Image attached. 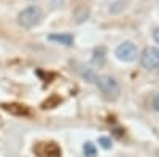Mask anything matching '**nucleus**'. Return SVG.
<instances>
[{
	"instance_id": "nucleus-8",
	"label": "nucleus",
	"mask_w": 159,
	"mask_h": 157,
	"mask_svg": "<svg viewBox=\"0 0 159 157\" xmlns=\"http://www.w3.org/2000/svg\"><path fill=\"white\" fill-rule=\"evenodd\" d=\"M103 62H105V48L103 46L96 48L94 49V54H92V63L103 65Z\"/></svg>"
},
{
	"instance_id": "nucleus-13",
	"label": "nucleus",
	"mask_w": 159,
	"mask_h": 157,
	"mask_svg": "<svg viewBox=\"0 0 159 157\" xmlns=\"http://www.w3.org/2000/svg\"><path fill=\"white\" fill-rule=\"evenodd\" d=\"M153 40L159 45V27H156V29L153 30Z\"/></svg>"
},
{
	"instance_id": "nucleus-11",
	"label": "nucleus",
	"mask_w": 159,
	"mask_h": 157,
	"mask_svg": "<svg viewBox=\"0 0 159 157\" xmlns=\"http://www.w3.org/2000/svg\"><path fill=\"white\" fill-rule=\"evenodd\" d=\"M99 145H100V148H103V149H111L113 141H111L110 137H99Z\"/></svg>"
},
{
	"instance_id": "nucleus-15",
	"label": "nucleus",
	"mask_w": 159,
	"mask_h": 157,
	"mask_svg": "<svg viewBox=\"0 0 159 157\" xmlns=\"http://www.w3.org/2000/svg\"><path fill=\"white\" fill-rule=\"evenodd\" d=\"M30 2H34V0H30Z\"/></svg>"
},
{
	"instance_id": "nucleus-2",
	"label": "nucleus",
	"mask_w": 159,
	"mask_h": 157,
	"mask_svg": "<svg viewBox=\"0 0 159 157\" xmlns=\"http://www.w3.org/2000/svg\"><path fill=\"white\" fill-rule=\"evenodd\" d=\"M43 19V11L37 5H30L27 8H24L18 15V24L22 29H34L35 25H38Z\"/></svg>"
},
{
	"instance_id": "nucleus-1",
	"label": "nucleus",
	"mask_w": 159,
	"mask_h": 157,
	"mask_svg": "<svg viewBox=\"0 0 159 157\" xmlns=\"http://www.w3.org/2000/svg\"><path fill=\"white\" fill-rule=\"evenodd\" d=\"M99 90L102 92L103 98L105 100H110V102H115L119 98L121 95V86H119L118 80L111 75H100L96 81Z\"/></svg>"
},
{
	"instance_id": "nucleus-12",
	"label": "nucleus",
	"mask_w": 159,
	"mask_h": 157,
	"mask_svg": "<svg viewBox=\"0 0 159 157\" xmlns=\"http://www.w3.org/2000/svg\"><path fill=\"white\" fill-rule=\"evenodd\" d=\"M151 107H153L154 111L159 113V94H156V95L153 97V100H151Z\"/></svg>"
},
{
	"instance_id": "nucleus-6",
	"label": "nucleus",
	"mask_w": 159,
	"mask_h": 157,
	"mask_svg": "<svg viewBox=\"0 0 159 157\" xmlns=\"http://www.w3.org/2000/svg\"><path fill=\"white\" fill-rule=\"evenodd\" d=\"M73 16H75V22L81 24V22L88 21V18H89V10H88L86 7H78V8L75 10V13H73Z\"/></svg>"
},
{
	"instance_id": "nucleus-3",
	"label": "nucleus",
	"mask_w": 159,
	"mask_h": 157,
	"mask_svg": "<svg viewBox=\"0 0 159 157\" xmlns=\"http://www.w3.org/2000/svg\"><path fill=\"white\" fill-rule=\"evenodd\" d=\"M115 56L118 60H121V62H134L139 56V49L135 46V43H132V41H124L121 45H118L116 49H115Z\"/></svg>"
},
{
	"instance_id": "nucleus-4",
	"label": "nucleus",
	"mask_w": 159,
	"mask_h": 157,
	"mask_svg": "<svg viewBox=\"0 0 159 157\" xmlns=\"http://www.w3.org/2000/svg\"><path fill=\"white\" fill-rule=\"evenodd\" d=\"M140 65L145 70H156L159 68V48L148 46L140 54Z\"/></svg>"
},
{
	"instance_id": "nucleus-5",
	"label": "nucleus",
	"mask_w": 159,
	"mask_h": 157,
	"mask_svg": "<svg viewBox=\"0 0 159 157\" xmlns=\"http://www.w3.org/2000/svg\"><path fill=\"white\" fill-rule=\"evenodd\" d=\"M48 40L52 43L62 45V46H72L73 45V35H70V33H51V35H48Z\"/></svg>"
},
{
	"instance_id": "nucleus-9",
	"label": "nucleus",
	"mask_w": 159,
	"mask_h": 157,
	"mask_svg": "<svg viewBox=\"0 0 159 157\" xmlns=\"http://www.w3.org/2000/svg\"><path fill=\"white\" fill-rule=\"evenodd\" d=\"M83 154H84V157H96L97 155V148H96L94 143L86 141L83 145Z\"/></svg>"
},
{
	"instance_id": "nucleus-14",
	"label": "nucleus",
	"mask_w": 159,
	"mask_h": 157,
	"mask_svg": "<svg viewBox=\"0 0 159 157\" xmlns=\"http://www.w3.org/2000/svg\"><path fill=\"white\" fill-rule=\"evenodd\" d=\"M51 3H52V7H54V8H59V7L64 5V0H51Z\"/></svg>"
},
{
	"instance_id": "nucleus-7",
	"label": "nucleus",
	"mask_w": 159,
	"mask_h": 157,
	"mask_svg": "<svg viewBox=\"0 0 159 157\" xmlns=\"http://www.w3.org/2000/svg\"><path fill=\"white\" fill-rule=\"evenodd\" d=\"M126 10V2L124 0H115L108 5V13L110 15H119Z\"/></svg>"
},
{
	"instance_id": "nucleus-10",
	"label": "nucleus",
	"mask_w": 159,
	"mask_h": 157,
	"mask_svg": "<svg viewBox=\"0 0 159 157\" xmlns=\"http://www.w3.org/2000/svg\"><path fill=\"white\" fill-rule=\"evenodd\" d=\"M81 76L84 78L88 83H96L97 78H99V76L94 73V70H92V68H84V70L81 72Z\"/></svg>"
}]
</instances>
